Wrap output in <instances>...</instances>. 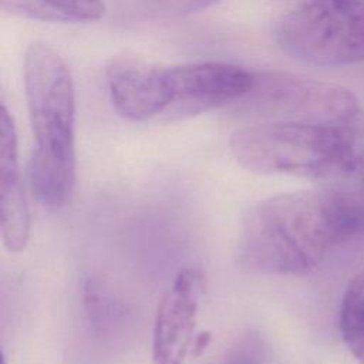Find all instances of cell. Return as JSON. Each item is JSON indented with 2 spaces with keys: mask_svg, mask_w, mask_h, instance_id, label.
<instances>
[{
  "mask_svg": "<svg viewBox=\"0 0 364 364\" xmlns=\"http://www.w3.org/2000/svg\"><path fill=\"white\" fill-rule=\"evenodd\" d=\"M338 210L318 186L274 195L246 215L237 239V259L249 273L304 276L330 247L347 240Z\"/></svg>",
  "mask_w": 364,
  "mask_h": 364,
  "instance_id": "6da1fadb",
  "label": "cell"
},
{
  "mask_svg": "<svg viewBox=\"0 0 364 364\" xmlns=\"http://www.w3.org/2000/svg\"><path fill=\"white\" fill-rule=\"evenodd\" d=\"M229 146L250 172L330 185L343 179L364 154V108L331 122L267 119L235 131Z\"/></svg>",
  "mask_w": 364,
  "mask_h": 364,
  "instance_id": "7a4b0ae2",
  "label": "cell"
},
{
  "mask_svg": "<svg viewBox=\"0 0 364 364\" xmlns=\"http://www.w3.org/2000/svg\"><path fill=\"white\" fill-rule=\"evenodd\" d=\"M24 94L34 136L31 191L43 206L60 209L75 183V90L65 61L47 43L26 50Z\"/></svg>",
  "mask_w": 364,
  "mask_h": 364,
  "instance_id": "3957f363",
  "label": "cell"
},
{
  "mask_svg": "<svg viewBox=\"0 0 364 364\" xmlns=\"http://www.w3.org/2000/svg\"><path fill=\"white\" fill-rule=\"evenodd\" d=\"M280 47L313 65L364 61V0H307L276 30Z\"/></svg>",
  "mask_w": 364,
  "mask_h": 364,
  "instance_id": "277c9868",
  "label": "cell"
},
{
  "mask_svg": "<svg viewBox=\"0 0 364 364\" xmlns=\"http://www.w3.org/2000/svg\"><path fill=\"white\" fill-rule=\"evenodd\" d=\"M246 97L253 111L280 121L331 122L360 108L344 87L287 73L256 74Z\"/></svg>",
  "mask_w": 364,
  "mask_h": 364,
  "instance_id": "5b68a950",
  "label": "cell"
},
{
  "mask_svg": "<svg viewBox=\"0 0 364 364\" xmlns=\"http://www.w3.org/2000/svg\"><path fill=\"white\" fill-rule=\"evenodd\" d=\"M169 95V117L200 114L245 98L256 74L229 63H193L164 67Z\"/></svg>",
  "mask_w": 364,
  "mask_h": 364,
  "instance_id": "8992f818",
  "label": "cell"
},
{
  "mask_svg": "<svg viewBox=\"0 0 364 364\" xmlns=\"http://www.w3.org/2000/svg\"><path fill=\"white\" fill-rule=\"evenodd\" d=\"M203 277L182 269L162 296L152 330L151 364H183L192 347Z\"/></svg>",
  "mask_w": 364,
  "mask_h": 364,
  "instance_id": "52a82bcc",
  "label": "cell"
},
{
  "mask_svg": "<svg viewBox=\"0 0 364 364\" xmlns=\"http://www.w3.org/2000/svg\"><path fill=\"white\" fill-rule=\"evenodd\" d=\"M115 111L129 121H146L169 109L164 67L136 58H117L105 71Z\"/></svg>",
  "mask_w": 364,
  "mask_h": 364,
  "instance_id": "ba28073f",
  "label": "cell"
},
{
  "mask_svg": "<svg viewBox=\"0 0 364 364\" xmlns=\"http://www.w3.org/2000/svg\"><path fill=\"white\" fill-rule=\"evenodd\" d=\"M0 225L4 247L21 252L30 237V209L18 165L17 132L11 114L0 109Z\"/></svg>",
  "mask_w": 364,
  "mask_h": 364,
  "instance_id": "9c48e42d",
  "label": "cell"
},
{
  "mask_svg": "<svg viewBox=\"0 0 364 364\" xmlns=\"http://www.w3.org/2000/svg\"><path fill=\"white\" fill-rule=\"evenodd\" d=\"M4 11L50 23H88L105 14L102 0H0Z\"/></svg>",
  "mask_w": 364,
  "mask_h": 364,
  "instance_id": "30bf717a",
  "label": "cell"
},
{
  "mask_svg": "<svg viewBox=\"0 0 364 364\" xmlns=\"http://www.w3.org/2000/svg\"><path fill=\"white\" fill-rule=\"evenodd\" d=\"M340 331L350 353L364 364V270L346 287L340 307Z\"/></svg>",
  "mask_w": 364,
  "mask_h": 364,
  "instance_id": "8fae6325",
  "label": "cell"
},
{
  "mask_svg": "<svg viewBox=\"0 0 364 364\" xmlns=\"http://www.w3.org/2000/svg\"><path fill=\"white\" fill-rule=\"evenodd\" d=\"M219 0H125L129 13L139 18H175L182 17Z\"/></svg>",
  "mask_w": 364,
  "mask_h": 364,
  "instance_id": "7c38bea8",
  "label": "cell"
},
{
  "mask_svg": "<svg viewBox=\"0 0 364 364\" xmlns=\"http://www.w3.org/2000/svg\"><path fill=\"white\" fill-rule=\"evenodd\" d=\"M216 364H280L273 351L257 336H246L235 343Z\"/></svg>",
  "mask_w": 364,
  "mask_h": 364,
  "instance_id": "4fadbf2b",
  "label": "cell"
}]
</instances>
